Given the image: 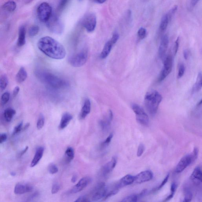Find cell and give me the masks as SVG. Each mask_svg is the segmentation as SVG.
Instances as JSON below:
<instances>
[{
  "label": "cell",
  "mask_w": 202,
  "mask_h": 202,
  "mask_svg": "<svg viewBox=\"0 0 202 202\" xmlns=\"http://www.w3.org/2000/svg\"><path fill=\"white\" fill-rule=\"evenodd\" d=\"M37 45L40 50L51 59H62L66 56V51L63 46L50 36L41 38Z\"/></svg>",
  "instance_id": "6da1fadb"
},
{
  "label": "cell",
  "mask_w": 202,
  "mask_h": 202,
  "mask_svg": "<svg viewBox=\"0 0 202 202\" xmlns=\"http://www.w3.org/2000/svg\"><path fill=\"white\" fill-rule=\"evenodd\" d=\"M162 100V96L156 91L148 92L145 95L144 99L145 106L151 115H154L157 113Z\"/></svg>",
  "instance_id": "7a4b0ae2"
},
{
  "label": "cell",
  "mask_w": 202,
  "mask_h": 202,
  "mask_svg": "<svg viewBox=\"0 0 202 202\" xmlns=\"http://www.w3.org/2000/svg\"><path fill=\"white\" fill-rule=\"evenodd\" d=\"M39 75L41 81L54 89H61L68 86V83L66 81L52 73L43 72L40 73Z\"/></svg>",
  "instance_id": "3957f363"
},
{
  "label": "cell",
  "mask_w": 202,
  "mask_h": 202,
  "mask_svg": "<svg viewBox=\"0 0 202 202\" xmlns=\"http://www.w3.org/2000/svg\"><path fill=\"white\" fill-rule=\"evenodd\" d=\"M52 8L47 3H43L39 6L37 10L39 19L42 22L46 23L52 15Z\"/></svg>",
  "instance_id": "277c9868"
},
{
  "label": "cell",
  "mask_w": 202,
  "mask_h": 202,
  "mask_svg": "<svg viewBox=\"0 0 202 202\" xmlns=\"http://www.w3.org/2000/svg\"><path fill=\"white\" fill-rule=\"evenodd\" d=\"M131 108L135 113L137 122L144 126H147L149 124V118L143 109L136 104H132Z\"/></svg>",
  "instance_id": "5b68a950"
},
{
  "label": "cell",
  "mask_w": 202,
  "mask_h": 202,
  "mask_svg": "<svg viewBox=\"0 0 202 202\" xmlns=\"http://www.w3.org/2000/svg\"><path fill=\"white\" fill-rule=\"evenodd\" d=\"M88 55L87 50H82L70 58L69 61L70 65L74 67L82 66L87 62Z\"/></svg>",
  "instance_id": "8992f818"
},
{
  "label": "cell",
  "mask_w": 202,
  "mask_h": 202,
  "mask_svg": "<svg viewBox=\"0 0 202 202\" xmlns=\"http://www.w3.org/2000/svg\"><path fill=\"white\" fill-rule=\"evenodd\" d=\"M49 29L52 33L60 34L63 30L62 23L56 17L51 15L50 19L46 22Z\"/></svg>",
  "instance_id": "52a82bcc"
},
{
  "label": "cell",
  "mask_w": 202,
  "mask_h": 202,
  "mask_svg": "<svg viewBox=\"0 0 202 202\" xmlns=\"http://www.w3.org/2000/svg\"><path fill=\"white\" fill-rule=\"evenodd\" d=\"M173 65V59L171 55H168L164 60L163 68L161 72L158 82H162L166 78L172 71Z\"/></svg>",
  "instance_id": "ba28073f"
},
{
  "label": "cell",
  "mask_w": 202,
  "mask_h": 202,
  "mask_svg": "<svg viewBox=\"0 0 202 202\" xmlns=\"http://www.w3.org/2000/svg\"><path fill=\"white\" fill-rule=\"evenodd\" d=\"M97 19L94 13H89L85 17L82 21V25L87 31L92 32L96 28Z\"/></svg>",
  "instance_id": "9c48e42d"
},
{
  "label": "cell",
  "mask_w": 202,
  "mask_h": 202,
  "mask_svg": "<svg viewBox=\"0 0 202 202\" xmlns=\"http://www.w3.org/2000/svg\"><path fill=\"white\" fill-rule=\"evenodd\" d=\"M108 190V188L105 186L104 183L102 182L99 183L93 191L92 200L93 201H98L101 199L103 200Z\"/></svg>",
  "instance_id": "30bf717a"
},
{
  "label": "cell",
  "mask_w": 202,
  "mask_h": 202,
  "mask_svg": "<svg viewBox=\"0 0 202 202\" xmlns=\"http://www.w3.org/2000/svg\"><path fill=\"white\" fill-rule=\"evenodd\" d=\"M195 160L192 154L185 156L180 160L176 167V173H179L183 172Z\"/></svg>",
  "instance_id": "8fae6325"
},
{
  "label": "cell",
  "mask_w": 202,
  "mask_h": 202,
  "mask_svg": "<svg viewBox=\"0 0 202 202\" xmlns=\"http://www.w3.org/2000/svg\"><path fill=\"white\" fill-rule=\"evenodd\" d=\"M153 177V173L151 171L146 170L141 172L134 177L135 183H141L150 181Z\"/></svg>",
  "instance_id": "7c38bea8"
},
{
  "label": "cell",
  "mask_w": 202,
  "mask_h": 202,
  "mask_svg": "<svg viewBox=\"0 0 202 202\" xmlns=\"http://www.w3.org/2000/svg\"><path fill=\"white\" fill-rule=\"evenodd\" d=\"M91 181L90 177H83L79 180L77 184L73 187L70 191L71 194H76L83 190Z\"/></svg>",
  "instance_id": "4fadbf2b"
},
{
  "label": "cell",
  "mask_w": 202,
  "mask_h": 202,
  "mask_svg": "<svg viewBox=\"0 0 202 202\" xmlns=\"http://www.w3.org/2000/svg\"><path fill=\"white\" fill-rule=\"evenodd\" d=\"M169 44V38L167 35H165L162 38L159 47L158 53L160 59H163L166 56Z\"/></svg>",
  "instance_id": "5bb4252c"
},
{
  "label": "cell",
  "mask_w": 202,
  "mask_h": 202,
  "mask_svg": "<svg viewBox=\"0 0 202 202\" xmlns=\"http://www.w3.org/2000/svg\"><path fill=\"white\" fill-rule=\"evenodd\" d=\"M117 157H114L110 162L103 167L102 169V174L104 177H106L113 171L117 163Z\"/></svg>",
  "instance_id": "9a60e30c"
},
{
  "label": "cell",
  "mask_w": 202,
  "mask_h": 202,
  "mask_svg": "<svg viewBox=\"0 0 202 202\" xmlns=\"http://www.w3.org/2000/svg\"><path fill=\"white\" fill-rule=\"evenodd\" d=\"M33 189V187L31 185L18 183L15 187L14 192L16 195H21L27 193L31 192Z\"/></svg>",
  "instance_id": "2e32d148"
},
{
  "label": "cell",
  "mask_w": 202,
  "mask_h": 202,
  "mask_svg": "<svg viewBox=\"0 0 202 202\" xmlns=\"http://www.w3.org/2000/svg\"><path fill=\"white\" fill-rule=\"evenodd\" d=\"M134 176H133L130 174H128L122 177L119 181L118 182L117 184L115 186V188L117 189H120L124 187L131 184L134 183Z\"/></svg>",
  "instance_id": "e0dca14e"
},
{
  "label": "cell",
  "mask_w": 202,
  "mask_h": 202,
  "mask_svg": "<svg viewBox=\"0 0 202 202\" xmlns=\"http://www.w3.org/2000/svg\"><path fill=\"white\" fill-rule=\"evenodd\" d=\"M44 151V148L43 147L40 146L37 148L34 157L30 163L31 167H34L39 163L43 155Z\"/></svg>",
  "instance_id": "ac0fdd59"
},
{
  "label": "cell",
  "mask_w": 202,
  "mask_h": 202,
  "mask_svg": "<svg viewBox=\"0 0 202 202\" xmlns=\"http://www.w3.org/2000/svg\"><path fill=\"white\" fill-rule=\"evenodd\" d=\"M113 118V113L111 110L109 112L108 116L106 118L100 121L99 125L102 129L104 131H106L109 128L111 121Z\"/></svg>",
  "instance_id": "d6986e66"
},
{
  "label": "cell",
  "mask_w": 202,
  "mask_h": 202,
  "mask_svg": "<svg viewBox=\"0 0 202 202\" xmlns=\"http://www.w3.org/2000/svg\"><path fill=\"white\" fill-rule=\"evenodd\" d=\"M202 172L201 169L197 167L194 169L190 176L191 180L194 183L199 184L202 183Z\"/></svg>",
  "instance_id": "ffe728a7"
},
{
  "label": "cell",
  "mask_w": 202,
  "mask_h": 202,
  "mask_svg": "<svg viewBox=\"0 0 202 202\" xmlns=\"http://www.w3.org/2000/svg\"><path fill=\"white\" fill-rule=\"evenodd\" d=\"M91 110V101L89 99H86L84 102L80 114L81 119H83L89 114Z\"/></svg>",
  "instance_id": "44dd1931"
},
{
  "label": "cell",
  "mask_w": 202,
  "mask_h": 202,
  "mask_svg": "<svg viewBox=\"0 0 202 202\" xmlns=\"http://www.w3.org/2000/svg\"><path fill=\"white\" fill-rule=\"evenodd\" d=\"M26 29L24 26L20 27L18 33L17 44L19 47L23 46L26 43Z\"/></svg>",
  "instance_id": "7402d4cb"
},
{
  "label": "cell",
  "mask_w": 202,
  "mask_h": 202,
  "mask_svg": "<svg viewBox=\"0 0 202 202\" xmlns=\"http://www.w3.org/2000/svg\"><path fill=\"white\" fill-rule=\"evenodd\" d=\"M73 119V116L69 113H64L61 118L60 124V129L63 130L66 128Z\"/></svg>",
  "instance_id": "603a6c76"
},
{
  "label": "cell",
  "mask_w": 202,
  "mask_h": 202,
  "mask_svg": "<svg viewBox=\"0 0 202 202\" xmlns=\"http://www.w3.org/2000/svg\"><path fill=\"white\" fill-rule=\"evenodd\" d=\"M28 74L26 70L24 67H21L16 75V79L18 83H22L27 79Z\"/></svg>",
  "instance_id": "cb8c5ba5"
},
{
  "label": "cell",
  "mask_w": 202,
  "mask_h": 202,
  "mask_svg": "<svg viewBox=\"0 0 202 202\" xmlns=\"http://www.w3.org/2000/svg\"><path fill=\"white\" fill-rule=\"evenodd\" d=\"M114 45L111 40L108 41L105 44L103 50L100 54V58L102 59H104L108 57L109 53L111 52L112 48L113 45Z\"/></svg>",
  "instance_id": "d4e9b609"
},
{
  "label": "cell",
  "mask_w": 202,
  "mask_h": 202,
  "mask_svg": "<svg viewBox=\"0 0 202 202\" xmlns=\"http://www.w3.org/2000/svg\"><path fill=\"white\" fill-rule=\"evenodd\" d=\"M202 73L201 72H199L197 76L196 82L193 87L192 93H195L198 92L201 89L202 87Z\"/></svg>",
  "instance_id": "484cf974"
},
{
  "label": "cell",
  "mask_w": 202,
  "mask_h": 202,
  "mask_svg": "<svg viewBox=\"0 0 202 202\" xmlns=\"http://www.w3.org/2000/svg\"><path fill=\"white\" fill-rule=\"evenodd\" d=\"M16 114V111L14 109L11 108L7 109L4 111V115L6 121L10 122Z\"/></svg>",
  "instance_id": "4316f807"
},
{
  "label": "cell",
  "mask_w": 202,
  "mask_h": 202,
  "mask_svg": "<svg viewBox=\"0 0 202 202\" xmlns=\"http://www.w3.org/2000/svg\"><path fill=\"white\" fill-rule=\"evenodd\" d=\"M3 8L7 11L12 12L14 11L17 8V4L13 1H8L3 6Z\"/></svg>",
  "instance_id": "83f0119b"
},
{
  "label": "cell",
  "mask_w": 202,
  "mask_h": 202,
  "mask_svg": "<svg viewBox=\"0 0 202 202\" xmlns=\"http://www.w3.org/2000/svg\"><path fill=\"white\" fill-rule=\"evenodd\" d=\"M65 160L67 163L72 162L74 157V149L71 147L67 148L65 153Z\"/></svg>",
  "instance_id": "f1b7e54d"
},
{
  "label": "cell",
  "mask_w": 202,
  "mask_h": 202,
  "mask_svg": "<svg viewBox=\"0 0 202 202\" xmlns=\"http://www.w3.org/2000/svg\"><path fill=\"white\" fill-rule=\"evenodd\" d=\"M169 19L168 18L167 14L165 15L162 18L161 21L160 29L162 31H165L166 29L168 26V24L169 23Z\"/></svg>",
  "instance_id": "f546056e"
},
{
  "label": "cell",
  "mask_w": 202,
  "mask_h": 202,
  "mask_svg": "<svg viewBox=\"0 0 202 202\" xmlns=\"http://www.w3.org/2000/svg\"><path fill=\"white\" fill-rule=\"evenodd\" d=\"M8 84V79L7 76L3 75L0 77V89L4 90L7 88Z\"/></svg>",
  "instance_id": "4dcf8cb0"
},
{
  "label": "cell",
  "mask_w": 202,
  "mask_h": 202,
  "mask_svg": "<svg viewBox=\"0 0 202 202\" xmlns=\"http://www.w3.org/2000/svg\"><path fill=\"white\" fill-rule=\"evenodd\" d=\"M40 30L39 27L37 25H33L30 27L29 30V35L30 37H34L38 35Z\"/></svg>",
  "instance_id": "1f68e13d"
},
{
  "label": "cell",
  "mask_w": 202,
  "mask_h": 202,
  "mask_svg": "<svg viewBox=\"0 0 202 202\" xmlns=\"http://www.w3.org/2000/svg\"><path fill=\"white\" fill-rule=\"evenodd\" d=\"M119 190V189L115 188V187H114V189H111V190L109 191L108 190L106 195H105L102 200H106L107 199L110 198V197L113 196L115 195L116 194H117L118 193Z\"/></svg>",
  "instance_id": "d6a6232c"
},
{
  "label": "cell",
  "mask_w": 202,
  "mask_h": 202,
  "mask_svg": "<svg viewBox=\"0 0 202 202\" xmlns=\"http://www.w3.org/2000/svg\"><path fill=\"white\" fill-rule=\"evenodd\" d=\"M45 124V118L43 114H41L37 122L36 127L38 130H41Z\"/></svg>",
  "instance_id": "836d02e7"
},
{
  "label": "cell",
  "mask_w": 202,
  "mask_h": 202,
  "mask_svg": "<svg viewBox=\"0 0 202 202\" xmlns=\"http://www.w3.org/2000/svg\"><path fill=\"white\" fill-rule=\"evenodd\" d=\"M177 185L175 183H173L171 185V192L170 194L168 196V197L165 200H164V201H167L168 200H169L171 199L173 197L174 193H175L176 189H177Z\"/></svg>",
  "instance_id": "e575fe53"
},
{
  "label": "cell",
  "mask_w": 202,
  "mask_h": 202,
  "mask_svg": "<svg viewBox=\"0 0 202 202\" xmlns=\"http://www.w3.org/2000/svg\"><path fill=\"white\" fill-rule=\"evenodd\" d=\"M193 198V195L192 192L189 189L186 188L185 190V196L183 202H189L191 201Z\"/></svg>",
  "instance_id": "d590c367"
},
{
  "label": "cell",
  "mask_w": 202,
  "mask_h": 202,
  "mask_svg": "<svg viewBox=\"0 0 202 202\" xmlns=\"http://www.w3.org/2000/svg\"><path fill=\"white\" fill-rule=\"evenodd\" d=\"M10 98V93L8 92H6L1 96V103L3 105H5L8 102Z\"/></svg>",
  "instance_id": "8d00e7d4"
},
{
  "label": "cell",
  "mask_w": 202,
  "mask_h": 202,
  "mask_svg": "<svg viewBox=\"0 0 202 202\" xmlns=\"http://www.w3.org/2000/svg\"><path fill=\"white\" fill-rule=\"evenodd\" d=\"M138 196L136 195H132L125 197L122 200V202H136L137 201Z\"/></svg>",
  "instance_id": "74e56055"
},
{
  "label": "cell",
  "mask_w": 202,
  "mask_h": 202,
  "mask_svg": "<svg viewBox=\"0 0 202 202\" xmlns=\"http://www.w3.org/2000/svg\"><path fill=\"white\" fill-rule=\"evenodd\" d=\"M146 30L143 27H141L139 29L137 32L138 36L140 39L141 40L144 39L146 37Z\"/></svg>",
  "instance_id": "f35d334b"
},
{
  "label": "cell",
  "mask_w": 202,
  "mask_h": 202,
  "mask_svg": "<svg viewBox=\"0 0 202 202\" xmlns=\"http://www.w3.org/2000/svg\"><path fill=\"white\" fill-rule=\"evenodd\" d=\"M113 137V134H110L109 136L107 138L106 140H105L103 142V143H102V145H101V147L102 148L106 147L107 146H108L109 145V143H111V141Z\"/></svg>",
  "instance_id": "ab89813d"
},
{
  "label": "cell",
  "mask_w": 202,
  "mask_h": 202,
  "mask_svg": "<svg viewBox=\"0 0 202 202\" xmlns=\"http://www.w3.org/2000/svg\"><path fill=\"white\" fill-rule=\"evenodd\" d=\"M23 122H21V123H20L19 125H18L17 126L15 127L14 130H13V133H12V135H13V136L17 134L18 133L20 132L23 129Z\"/></svg>",
  "instance_id": "60d3db41"
},
{
  "label": "cell",
  "mask_w": 202,
  "mask_h": 202,
  "mask_svg": "<svg viewBox=\"0 0 202 202\" xmlns=\"http://www.w3.org/2000/svg\"><path fill=\"white\" fill-rule=\"evenodd\" d=\"M185 71V67L184 65L181 64L179 66L178 68V78H180L183 76Z\"/></svg>",
  "instance_id": "b9f144b4"
},
{
  "label": "cell",
  "mask_w": 202,
  "mask_h": 202,
  "mask_svg": "<svg viewBox=\"0 0 202 202\" xmlns=\"http://www.w3.org/2000/svg\"><path fill=\"white\" fill-rule=\"evenodd\" d=\"M58 171H59V169L56 165L52 164L49 166V171L51 174H56L58 172Z\"/></svg>",
  "instance_id": "7bdbcfd3"
},
{
  "label": "cell",
  "mask_w": 202,
  "mask_h": 202,
  "mask_svg": "<svg viewBox=\"0 0 202 202\" xmlns=\"http://www.w3.org/2000/svg\"><path fill=\"white\" fill-rule=\"evenodd\" d=\"M177 9H178V6L175 5L170 10L169 13L167 14L169 21L172 19L173 16V15H174L176 11H177Z\"/></svg>",
  "instance_id": "ee69618b"
},
{
  "label": "cell",
  "mask_w": 202,
  "mask_h": 202,
  "mask_svg": "<svg viewBox=\"0 0 202 202\" xmlns=\"http://www.w3.org/2000/svg\"><path fill=\"white\" fill-rule=\"evenodd\" d=\"M145 147L143 144H141L138 148L137 155L138 157H141L145 151Z\"/></svg>",
  "instance_id": "f6af8a7d"
},
{
  "label": "cell",
  "mask_w": 202,
  "mask_h": 202,
  "mask_svg": "<svg viewBox=\"0 0 202 202\" xmlns=\"http://www.w3.org/2000/svg\"><path fill=\"white\" fill-rule=\"evenodd\" d=\"M60 189V186L57 183L53 184L52 187L51 193L54 194L57 193Z\"/></svg>",
  "instance_id": "bcb514c9"
},
{
  "label": "cell",
  "mask_w": 202,
  "mask_h": 202,
  "mask_svg": "<svg viewBox=\"0 0 202 202\" xmlns=\"http://www.w3.org/2000/svg\"><path fill=\"white\" fill-rule=\"evenodd\" d=\"M179 38L178 37L177 38V39L176 40L175 44H174V56H175V55L177 54V52H178L179 47Z\"/></svg>",
  "instance_id": "7dc6e473"
},
{
  "label": "cell",
  "mask_w": 202,
  "mask_h": 202,
  "mask_svg": "<svg viewBox=\"0 0 202 202\" xmlns=\"http://www.w3.org/2000/svg\"><path fill=\"white\" fill-rule=\"evenodd\" d=\"M119 36L118 34L117 33H114L112 37L110 40L112 43L114 44H115L117 42L118 40H119Z\"/></svg>",
  "instance_id": "c3c4849f"
},
{
  "label": "cell",
  "mask_w": 202,
  "mask_h": 202,
  "mask_svg": "<svg viewBox=\"0 0 202 202\" xmlns=\"http://www.w3.org/2000/svg\"><path fill=\"white\" fill-rule=\"evenodd\" d=\"M90 201V200H88V199L86 196H82L79 197L78 198H77L75 201V202H87Z\"/></svg>",
  "instance_id": "681fc988"
},
{
  "label": "cell",
  "mask_w": 202,
  "mask_h": 202,
  "mask_svg": "<svg viewBox=\"0 0 202 202\" xmlns=\"http://www.w3.org/2000/svg\"><path fill=\"white\" fill-rule=\"evenodd\" d=\"M169 174H168L166 176V178H165L163 180V181H162L161 184L160 186L157 188V189H160L163 187L164 186L165 184H166V183H167L168 179H169Z\"/></svg>",
  "instance_id": "f907efd6"
},
{
  "label": "cell",
  "mask_w": 202,
  "mask_h": 202,
  "mask_svg": "<svg viewBox=\"0 0 202 202\" xmlns=\"http://www.w3.org/2000/svg\"><path fill=\"white\" fill-rule=\"evenodd\" d=\"M68 1L69 0H61L59 7L60 10H62L66 6Z\"/></svg>",
  "instance_id": "816d5d0a"
},
{
  "label": "cell",
  "mask_w": 202,
  "mask_h": 202,
  "mask_svg": "<svg viewBox=\"0 0 202 202\" xmlns=\"http://www.w3.org/2000/svg\"><path fill=\"white\" fill-rule=\"evenodd\" d=\"M7 135L4 133H0V143H2L7 140Z\"/></svg>",
  "instance_id": "f5cc1de1"
},
{
  "label": "cell",
  "mask_w": 202,
  "mask_h": 202,
  "mask_svg": "<svg viewBox=\"0 0 202 202\" xmlns=\"http://www.w3.org/2000/svg\"><path fill=\"white\" fill-rule=\"evenodd\" d=\"M20 91V88L19 87L16 86L15 87L13 91V97H16L19 94Z\"/></svg>",
  "instance_id": "db71d44e"
},
{
  "label": "cell",
  "mask_w": 202,
  "mask_h": 202,
  "mask_svg": "<svg viewBox=\"0 0 202 202\" xmlns=\"http://www.w3.org/2000/svg\"><path fill=\"white\" fill-rule=\"evenodd\" d=\"M183 57L185 60H187L189 57V51L188 50H186L183 51Z\"/></svg>",
  "instance_id": "11a10c76"
},
{
  "label": "cell",
  "mask_w": 202,
  "mask_h": 202,
  "mask_svg": "<svg viewBox=\"0 0 202 202\" xmlns=\"http://www.w3.org/2000/svg\"><path fill=\"white\" fill-rule=\"evenodd\" d=\"M198 149H197V148H195V149L194 150L193 153L192 154L195 160V159L197 158V156H198Z\"/></svg>",
  "instance_id": "9f6ffc18"
},
{
  "label": "cell",
  "mask_w": 202,
  "mask_h": 202,
  "mask_svg": "<svg viewBox=\"0 0 202 202\" xmlns=\"http://www.w3.org/2000/svg\"><path fill=\"white\" fill-rule=\"evenodd\" d=\"M147 190L146 189H144V190L142 191L141 193H140V194L138 195V198L139 197H143V196L145 195L147 193Z\"/></svg>",
  "instance_id": "6f0895ef"
},
{
  "label": "cell",
  "mask_w": 202,
  "mask_h": 202,
  "mask_svg": "<svg viewBox=\"0 0 202 202\" xmlns=\"http://www.w3.org/2000/svg\"><path fill=\"white\" fill-rule=\"evenodd\" d=\"M200 0H191V4L193 7H194L197 4Z\"/></svg>",
  "instance_id": "680465c9"
},
{
  "label": "cell",
  "mask_w": 202,
  "mask_h": 202,
  "mask_svg": "<svg viewBox=\"0 0 202 202\" xmlns=\"http://www.w3.org/2000/svg\"><path fill=\"white\" fill-rule=\"evenodd\" d=\"M29 148V147L28 146L26 147L23 150V151L21 152V154H20V157H21V156H22L23 155H24V154H25V153L27 151V150H28Z\"/></svg>",
  "instance_id": "91938a15"
},
{
  "label": "cell",
  "mask_w": 202,
  "mask_h": 202,
  "mask_svg": "<svg viewBox=\"0 0 202 202\" xmlns=\"http://www.w3.org/2000/svg\"><path fill=\"white\" fill-rule=\"evenodd\" d=\"M77 176L74 175L73 176L72 178V182L73 183H76V180H77Z\"/></svg>",
  "instance_id": "94428289"
},
{
  "label": "cell",
  "mask_w": 202,
  "mask_h": 202,
  "mask_svg": "<svg viewBox=\"0 0 202 202\" xmlns=\"http://www.w3.org/2000/svg\"><path fill=\"white\" fill-rule=\"evenodd\" d=\"M94 1L98 3L102 4L105 3L106 0H94Z\"/></svg>",
  "instance_id": "6125c7cd"
},
{
  "label": "cell",
  "mask_w": 202,
  "mask_h": 202,
  "mask_svg": "<svg viewBox=\"0 0 202 202\" xmlns=\"http://www.w3.org/2000/svg\"><path fill=\"white\" fill-rule=\"evenodd\" d=\"M11 175L12 176H15L16 175V174L14 172H12L11 173Z\"/></svg>",
  "instance_id": "be15d7a7"
},
{
  "label": "cell",
  "mask_w": 202,
  "mask_h": 202,
  "mask_svg": "<svg viewBox=\"0 0 202 202\" xmlns=\"http://www.w3.org/2000/svg\"><path fill=\"white\" fill-rule=\"evenodd\" d=\"M144 1H145L146 2V1H148V0H143Z\"/></svg>",
  "instance_id": "e7e4bbea"
},
{
  "label": "cell",
  "mask_w": 202,
  "mask_h": 202,
  "mask_svg": "<svg viewBox=\"0 0 202 202\" xmlns=\"http://www.w3.org/2000/svg\"><path fill=\"white\" fill-rule=\"evenodd\" d=\"M79 1H83V0H79Z\"/></svg>",
  "instance_id": "03108f58"
}]
</instances>
